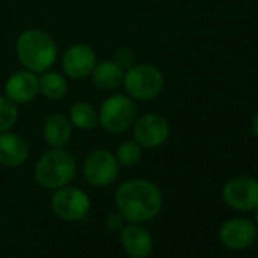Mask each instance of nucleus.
I'll return each mask as SVG.
<instances>
[{
  "mask_svg": "<svg viewBox=\"0 0 258 258\" xmlns=\"http://www.w3.org/2000/svg\"><path fill=\"white\" fill-rule=\"evenodd\" d=\"M96 67V53L87 44L69 47L62 56V70L72 79H85L91 76Z\"/></svg>",
  "mask_w": 258,
  "mask_h": 258,
  "instance_id": "9b49d317",
  "label": "nucleus"
},
{
  "mask_svg": "<svg viewBox=\"0 0 258 258\" xmlns=\"http://www.w3.org/2000/svg\"><path fill=\"white\" fill-rule=\"evenodd\" d=\"M258 237V228L253 222L243 217L226 220L219 231L220 243L231 250H244L250 247Z\"/></svg>",
  "mask_w": 258,
  "mask_h": 258,
  "instance_id": "9d476101",
  "label": "nucleus"
},
{
  "mask_svg": "<svg viewBox=\"0 0 258 258\" xmlns=\"http://www.w3.org/2000/svg\"><path fill=\"white\" fill-rule=\"evenodd\" d=\"M170 136V124L160 114H146L134 121V139L146 149L160 148Z\"/></svg>",
  "mask_w": 258,
  "mask_h": 258,
  "instance_id": "1a4fd4ad",
  "label": "nucleus"
},
{
  "mask_svg": "<svg viewBox=\"0 0 258 258\" xmlns=\"http://www.w3.org/2000/svg\"><path fill=\"white\" fill-rule=\"evenodd\" d=\"M115 158L120 166H136L142 160V146L137 142H124L118 146Z\"/></svg>",
  "mask_w": 258,
  "mask_h": 258,
  "instance_id": "6ab92c4d",
  "label": "nucleus"
},
{
  "mask_svg": "<svg viewBox=\"0 0 258 258\" xmlns=\"http://www.w3.org/2000/svg\"><path fill=\"white\" fill-rule=\"evenodd\" d=\"M255 244H256V247H258V237H256V240H255Z\"/></svg>",
  "mask_w": 258,
  "mask_h": 258,
  "instance_id": "393cba45",
  "label": "nucleus"
},
{
  "mask_svg": "<svg viewBox=\"0 0 258 258\" xmlns=\"http://www.w3.org/2000/svg\"><path fill=\"white\" fill-rule=\"evenodd\" d=\"M253 219H255V222H253V223H255V225H256V228H258V208L255 210V217H253Z\"/></svg>",
  "mask_w": 258,
  "mask_h": 258,
  "instance_id": "b1692460",
  "label": "nucleus"
},
{
  "mask_svg": "<svg viewBox=\"0 0 258 258\" xmlns=\"http://www.w3.org/2000/svg\"><path fill=\"white\" fill-rule=\"evenodd\" d=\"M38 82H40V91L43 93V96H46L50 100H59L67 94V88H69L67 81L58 72L47 70L41 73Z\"/></svg>",
  "mask_w": 258,
  "mask_h": 258,
  "instance_id": "a211bd4d",
  "label": "nucleus"
},
{
  "mask_svg": "<svg viewBox=\"0 0 258 258\" xmlns=\"http://www.w3.org/2000/svg\"><path fill=\"white\" fill-rule=\"evenodd\" d=\"M123 217H121V214L117 211V213H111V214H108V217H106V220H105V223H106V226H108V229H112V231H117V229H121L123 228Z\"/></svg>",
  "mask_w": 258,
  "mask_h": 258,
  "instance_id": "4be33fe9",
  "label": "nucleus"
},
{
  "mask_svg": "<svg viewBox=\"0 0 258 258\" xmlns=\"http://www.w3.org/2000/svg\"><path fill=\"white\" fill-rule=\"evenodd\" d=\"M137 117L136 102L123 94H114L108 97L99 111V123L103 129L112 134H120L129 129Z\"/></svg>",
  "mask_w": 258,
  "mask_h": 258,
  "instance_id": "39448f33",
  "label": "nucleus"
},
{
  "mask_svg": "<svg viewBox=\"0 0 258 258\" xmlns=\"http://www.w3.org/2000/svg\"><path fill=\"white\" fill-rule=\"evenodd\" d=\"M76 173L75 158L62 148H53L46 152L35 164L34 176L35 181L49 190L66 187L72 182Z\"/></svg>",
  "mask_w": 258,
  "mask_h": 258,
  "instance_id": "7ed1b4c3",
  "label": "nucleus"
},
{
  "mask_svg": "<svg viewBox=\"0 0 258 258\" xmlns=\"http://www.w3.org/2000/svg\"><path fill=\"white\" fill-rule=\"evenodd\" d=\"M38 93H40L38 76L37 73H32L26 69L14 73L5 84V94L16 105L32 102Z\"/></svg>",
  "mask_w": 258,
  "mask_h": 258,
  "instance_id": "f8f14e48",
  "label": "nucleus"
},
{
  "mask_svg": "<svg viewBox=\"0 0 258 258\" xmlns=\"http://www.w3.org/2000/svg\"><path fill=\"white\" fill-rule=\"evenodd\" d=\"M70 123L82 131H91L99 124V114L93 105L76 102L70 106Z\"/></svg>",
  "mask_w": 258,
  "mask_h": 258,
  "instance_id": "f3484780",
  "label": "nucleus"
},
{
  "mask_svg": "<svg viewBox=\"0 0 258 258\" xmlns=\"http://www.w3.org/2000/svg\"><path fill=\"white\" fill-rule=\"evenodd\" d=\"M123 76H124L123 70L114 61H108V59L96 64L91 73L94 85L105 91L118 88L123 84Z\"/></svg>",
  "mask_w": 258,
  "mask_h": 258,
  "instance_id": "dca6fc26",
  "label": "nucleus"
},
{
  "mask_svg": "<svg viewBox=\"0 0 258 258\" xmlns=\"http://www.w3.org/2000/svg\"><path fill=\"white\" fill-rule=\"evenodd\" d=\"M22 66L32 73H44L56 62L58 47L53 38L41 29H28L16 44Z\"/></svg>",
  "mask_w": 258,
  "mask_h": 258,
  "instance_id": "f03ea898",
  "label": "nucleus"
},
{
  "mask_svg": "<svg viewBox=\"0 0 258 258\" xmlns=\"http://www.w3.org/2000/svg\"><path fill=\"white\" fill-rule=\"evenodd\" d=\"M120 164L109 151L99 149L88 155L84 163V176L94 187H108L118 176Z\"/></svg>",
  "mask_w": 258,
  "mask_h": 258,
  "instance_id": "6e6552de",
  "label": "nucleus"
},
{
  "mask_svg": "<svg viewBox=\"0 0 258 258\" xmlns=\"http://www.w3.org/2000/svg\"><path fill=\"white\" fill-rule=\"evenodd\" d=\"M120 243L127 255L133 258H146L154 247L152 235L139 223H129L120 231Z\"/></svg>",
  "mask_w": 258,
  "mask_h": 258,
  "instance_id": "ddd939ff",
  "label": "nucleus"
},
{
  "mask_svg": "<svg viewBox=\"0 0 258 258\" xmlns=\"http://www.w3.org/2000/svg\"><path fill=\"white\" fill-rule=\"evenodd\" d=\"M17 118H19V109L16 103L11 102L8 97L0 96V134L8 133L17 123Z\"/></svg>",
  "mask_w": 258,
  "mask_h": 258,
  "instance_id": "aec40b11",
  "label": "nucleus"
},
{
  "mask_svg": "<svg viewBox=\"0 0 258 258\" xmlns=\"http://www.w3.org/2000/svg\"><path fill=\"white\" fill-rule=\"evenodd\" d=\"M222 198L235 211H255L258 208V181L250 176L232 178L223 185Z\"/></svg>",
  "mask_w": 258,
  "mask_h": 258,
  "instance_id": "0eeeda50",
  "label": "nucleus"
},
{
  "mask_svg": "<svg viewBox=\"0 0 258 258\" xmlns=\"http://www.w3.org/2000/svg\"><path fill=\"white\" fill-rule=\"evenodd\" d=\"M121 70H127L131 69L134 64H136V56L134 53L129 50V49H118L114 55V59H112Z\"/></svg>",
  "mask_w": 258,
  "mask_h": 258,
  "instance_id": "412c9836",
  "label": "nucleus"
},
{
  "mask_svg": "<svg viewBox=\"0 0 258 258\" xmlns=\"http://www.w3.org/2000/svg\"><path fill=\"white\" fill-rule=\"evenodd\" d=\"M252 131H253V134H255L256 139H258V111L255 112L253 120H252Z\"/></svg>",
  "mask_w": 258,
  "mask_h": 258,
  "instance_id": "5701e85b",
  "label": "nucleus"
},
{
  "mask_svg": "<svg viewBox=\"0 0 258 258\" xmlns=\"http://www.w3.org/2000/svg\"><path fill=\"white\" fill-rule=\"evenodd\" d=\"M43 136L50 148H64L72 137V123L61 114L50 115L43 127Z\"/></svg>",
  "mask_w": 258,
  "mask_h": 258,
  "instance_id": "2eb2a0df",
  "label": "nucleus"
},
{
  "mask_svg": "<svg viewBox=\"0 0 258 258\" xmlns=\"http://www.w3.org/2000/svg\"><path fill=\"white\" fill-rule=\"evenodd\" d=\"M52 210L59 219L69 222H78L87 217L90 213V198L85 191L76 187H61L52 196Z\"/></svg>",
  "mask_w": 258,
  "mask_h": 258,
  "instance_id": "423d86ee",
  "label": "nucleus"
},
{
  "mask_svg": "<svg viewBox=\"0 0 258 258\" xmlns=\"http://www.w3.org/2000/svg\"><path fill=\"white\" fill-rule=\"evenodd\" d=\"M29 157L28 143L17 134L2 133L0 134V164L5 167L22 166Z\"/></svg>",
  "mask_w": 258,
  "mask_h": 258,
  "instance_id": "4468645a",
  "label": "nucleus"
},
{
  "mask_svg": "<svg viewBox=\"0 0 258 258\" xmlns=\"http://www.w3.org/2000/svg\"><path fill=\"white\" fill-rule=\"evenodd\" d=\"M123 87L131 99L151 100L163 91L164 76L155 66L134 64L123 76Z\"/></svg>",
  "mask_w": 258,
  "mask_h": 258,
  "instance_id": "20e7f679",
  "label": "nucleus"
},
{
  "mask_svg": "<svg viewBox=\"0 0 258 258\" xmlns=\"http://www.w3.org/2000/svg\"><path fill=\"white\" fill-rule=\"evenodd\" d=\"M117 211L131 223H143L157 217L163 208L158 185L146 179H129L118 185L114 195Z\"/></svg>",
  "mask_w": 258,
  "mask_h": 258,
  "instance_id": "f257e3e1",
  "label": "nucleus"
}]
</instances>
